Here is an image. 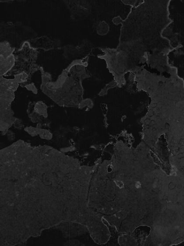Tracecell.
Returning a JSON list of instances; mask_svg holds the SVG:
<instances>
[{
  "mask_svg": "<svg viewBox=\"0 0 184 246\" xmlns=\"http://www.w3.org/2000/svg\"><path fill=\"white\" fill-rule=\"evenodd\" d=\"M61 153L48 146L15 152L1 165V220L29 238L67 222L69 186Z\"/></svg>",
  "mask_w": 184,
  "mask_h": 246,
  "instance_id": "obj_1",
  "label": "cell"
},
{
  "mask_svg": "<svg viewBox=\"0 0 184 246\" xmlns=\"http://www.w3.org/2000/svg\"><path fill=\"white\" fill-rule=\"evenodd\" d=\"M122 24L118 46L116 49L101 48L107 67L115 75L135 71L150 53L172 48L163 33L173 22L169 6L160 1H142L131 10Z\"/></svg>",
  "mask_w": 184,
  "mask_h": 246,
  "instance_id": "obj_2",
  "label": "cell"
},
{
  "mask_svg": "<svg viewBox=\"0 0 184 246\" xmlns=\"http://www.w3.org/2000/svg\"><path fill=\"white\" fill-rule=\"evenodd\" d=\"M15 47L7 41L1 42V76L7 73L14 67L15 59L13 53Z\"/></svg>",
  "mask_w": 184,
  "mask_h": 246,
  "instance_id": "obj_3",
  "label": "cell"
},
{
  "mask_svg": "<svg viewBox=\"0 0 184 246\" xmlns=\"http://www.w3.org/2000/svg\"><path fill=\"white\" fill-rule=\"evenodd\" d=\"M67 7L71 12V15L73 18L81 19V13L83 12L85 17H87L91 11L90 7L88 4L83 3L82 1V3H80V1H65Z\"/></svg>",
  "mask_w": 184,
  "mask_h": 246,
  "instance_id": "obj_4",
  "label": "cell"
},
{
  "mask_svg": "<svg viewBox=\"0 0 184 246\" xmlns=\"http://www.w3.org/2000/svg\"><path fill=\"white\" fill-rule=\"evenodd\" d=\"M28 41L30 46L34 49L40 48L45 51L54 49L56 47L59 45L60 43L58 40L51 39V38L46 36L32 39Z\"/></svg>",
  "mask_w": 184,
  "mask_h": 246,
  "instance_id": "obj_5",
  "label": "cell"
},
{
  "mask_svg": "<svg viewBox=\"0 0 184 246\" xmlns=\"http://www.w3.org/2000/svg\"><path fill=\"white\" fill-rule=\"evenodd\" d=\"M38 134L39 135L40 137L43 139H50L52 138V134L49 131L46 130L40 129H38Z\"/></svg>",
  "mask_w": 184,
  "mask_h": 246,
  "instance_id": "obj_6",
  "label": "cell"
},
{
  "mask_svg": "<svg viewBox=\"0 0 184 246\" xmlns=\"http://www.w3.org/2000/svg\"><path fill=\"white\" fill-rule=\"evenodd\" d=\"M25 130L32 136H35L38 134V129L32 127H27L25 129Z\"/></svg>",
  "mask_w": 184,
  "mask_h": 246,
  "instance_id": "obj_7",
  "label": "cell"
},
{
  "mask_svg": "<svg viewBox=\"0 0 184 246\" xmlns=\"http://www.w3.org/2000/svg\"><path fill=\"white\" fill-rule=\"evenodd\" d=\"M25 87L27 88L28 90H29V91H32L35 94L37 93V89H36V87H35L33 83L28 85Z\"/></svg>",
  "mask_w": 184,
  "mask_h": 246,
  "instance_id": "obj_8",
  "label": "cell"
},
{
  "mask_svg": "<svg viewBox=\"0 0 184 246\" xmlns=\"http://www.w3.org/2000/svg\"><path fill=\"white\" fill-rule=\"evenodd\" d=\"M15 127L18 129H20L21 127H22V124L19 121V120H16V121L15 120Z\"/></svg>",
  "mask_w": 184,
  "mask_h": 246,
  "instance_id": "obj_9",
  "label": "cell"
},
{
  "mask_svg": "<svg viewBox=\"0 0 184 246\" xmlns=\"http://www.w3.org/2000/svg\"><path fill=\"white\" fill-rule=\"evenodd\" d=\"M170 184L171 186H169V187L170 189H173L175 187V184H174V183H173V182H171V183H170Z\"/></svg>",
  "mask_w": 184,
  "mask_h": 246,
  "instance_id": "obj_10",
  "label": "cell"
}]
</instances>
